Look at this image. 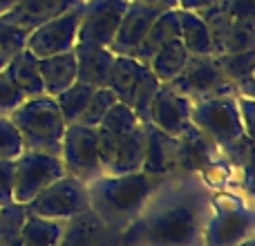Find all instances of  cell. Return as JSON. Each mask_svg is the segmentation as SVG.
Listing matches in <instances>:
<instances>
[{"label": "cell", "instance_id": "cell-34", "mask_svg": "<svg viewBox=\"0 0 255 246\" xmlns=\"http://www.w3.org/2000/svg\"><path fill=\"white\" fill-rule=\"evenodd\" d=\"M22 141L16 125L9 117H0V159H11L16 161L22 152Z\"/></svg>", "mask_w": 255, "mask_h": 246}, {"label": "cell", "instance_id": "cell-26", "mask_svg": "<svg viewBox=\"0 0 255 246\" xmlns=\"http://www.w3.org/2000/svg\"><path fill=\"white\" fill-rule=\"evenodd\" d=\"M63 231H65V222L36 217L27 213L20 238L25 246H58Z\"/></svg>", "mask_w": 255, "mask_h": 246}, {"label": "cell", "instance_id": "cell-13", "mask_svg": "<svg viewBox=\"0 0 255 246\" xmlns=\"http://www.w3.org/2000/svg\"><path fill=\"white\" fill-rule=\"evenodd\" d=\"M190 106L193 101L188 97L175 92L168 83H161L150 106L148 123H152L154 127L170 136H179L190 123Z\"/></svg>", "mask_w": 255, "mask_h": 246}, {"label": "cell", "instance_id": "cell-38", "mask_svg": "<svg viewBox=\"0 0 255 246\" xmlns=\"http://www.w3.org/2000/svg\"><path fill=\"white\" fill-rule=\"evenodd\" d=\"M233 20H255V0H222Z\"/></svg>", "mask_w": 255, "mask_h": 246}, {"label": "cell", "instance_id": "cell-20", "mask_svg": "<svg viewBox=\"0 0 255 246\" xmlns=\"http://www.w3.org/2000/svg\"><path fill=\"white\" fill-rule=\"evenodd\" d=\"M215 58L222 74L235 88V94L253 99L255 97V81H253L255 49H251V52H238V54H220Z\"/></svg>", "mask_w": 255, "mask_h": 246}, {"label": "cell", "instance_id": "cell-40", "mask_svg": "<svg viewBox=\"0 0 255 246\" xmlns=\"http://www.w3.org/2000/svg\"><path fill=\"white\" fill-rule=\"evenodd\" d=\"M222 2V0H179V7L177 9H188V11H202V9H208L213 4Z\"/></svg>", "mask_w": 255, "mask_h": 246}, {"label": "cell", "instance_id": "cell-14", "mask_svg": "<svg viewBox=\"0 0 255 246\" xmlns=\"http://www.w3.org/2000/svg\"><path fill=\"white\" fill-rule=\"evenodd\" d=\"M159 9L148 7V4H141L132 0L128 4L124 18H121L119 27H117V34L110 43V52L115 56H134V52L139 49V45L143 43L148 29L152 27L154 18L159 16Z\"/></svg>", "mask_w": 255, "mask_h": 246}, {"label": "cell", "instance_id": "cell-21", "mask_svg": "<svg viewBox=\"0 0 255 246\" xmlns=\"http://www.w3.org/2000/svg\"><path fill=\"white\" fill-rule=\"evenodd\" d=\"M175 38H179V9H166V11H161L154 18L152 27L148 29L143 43L139 45V49L134 52L132 58L148 65V61L154 56V52Z\"/></svg>", "mask_w": 255, "mask_h": 246}, {"label": "cell", "instance_id": "cell-23", "mask_svg": "<svg viewBox=\"0 0 255 246\" xmlns=\"http://www.w3.org/2000/svg\"><path fill=\"white\" fill-rule=\"evenodd\" d=\"M145 67L148 65L139 63L132 56H115L108 88L117 94V101L130 106L132 94H134V90H136V85H139V79L145 72Z\"/></svg>", "mask_w": 255, "mask_h": 246}, {"label": "cell", "instance_id": "cell-45", "mask_svg": "<svg viewBox=\"0 0 255 246\" xmlns=\"http://www.w3.org/2000/svg\"><path fill=\"white\" fill-rule=\"evenodd\" d=\"M2 13H4V11H2V4H0V16H2Z\"/></svg>", "mask_w": 255, "mask_h": 246}, {"label": "cell", "instance_id": "cell-30", "mask_svg": "<svg viewBox=\"0 0 255 246\" xmlns=\"http://www.w3.org/2000/svg\"><path fill=\"white\" fill-rule=\"evenodd\" d=\"M255 49V20H233L222 54H238Z\"/></svg>", "mask_w": 255, "mask_h": 246}, {"label": "cell", "instance_id": "cell-18", "mask_svg": "<svg viewBox=\"0 0 255 246\" xmlns=\"http://www.w3.org/2000/svg\"><path fill=\"white\" fill-rule=\"evenodd\" d=\"M2 72L20 90L25 99H36L45 94L43 79H40V70H38V58L29 49H22L20 54L9 58V63L4 65Z\"/></svg>", "mask_w": 255, "mask_h": 246}, {"label": "cell", "instance_id": "cell-41", "mask_svg": "<svg viewBox=\"0 0 255 246\" xmlns=\"http://www.w3.org/2000/svg\"><path fill=\"white\" fill-rule=\"evenodd\" d=\"M134 2L148 4V7H154L159 11H166V9H177L179 7V0H134Z\"/></svg>", "mask_w": 255, "mask_h": 246}, {"label": "cell", "instance_id": "cell-28", "mask_svg": "<svg viewBox=\"0 0 255 246\" xmlns=\"http://www.w3.org/2000/svg\"><path fill=\"white\" fill-rule=\"evenodd\" d=\"M27 217V208L22 204H9L0 208V246H25L22 244V224Z\"/></svg>", "mask_w": 255, "mask_h": 246}, {"label": "cell", "instance_id": "cell-1", "mask_svg": "<svg viewBox=\"0 0 255 246\" xmlns=\"http://www.w3.org/2000/svg\"><path fill=\"white\" fill-rule=\"evenodd\" d=\"M211 197L213 190L202 177H168L119 233V246H204L202 233Z\"/></svg>", "mask_w": 255, "mask_h": 246}, {"label": "cell", "instance_id": "cell-9", "mask_svg": "<svg viewBox=\"0 0 255 246\" xmlns=\"http://www.w3.org/2000/svg\"><path fill=\"white\" fill-rule=\"evenodd\" d=\"M63 175H65V168L61 163V157L22 150L20 157L16 159V170H13V202L25 206L45 186H49Z\"/></svg>", "mask_w": 255, "mask_h": 246}, {"label": "cell", "instance_id": "cell-2", "mask_svg": "<svg viewBox=\"0 0 255 246\" xmlns=\"http://www.w3.org/2000/svg\"><path fill=\"white\" fill-rule=\"evenodd\" d=\"M161 184L145 172L101 175L88 184L90 211L115 233H121L141 213L152 190Z\"/></svg>", "mask_w": 255, "mask_h": 246}, {"label": "cell", "instance_id": "cell-43", "mask_svg": "<svg viewBox=\"0 0 255 246\" xmlns=\"http://www.w3.org/2000/svg\"><path fill=\"white\" fill-rule=\"evenodd\" d=\"M238 246H255V235H253V238H249V240H244V242L238 244Z\"/></svg>", "mask_w": 255, "mask_h": 246}, {"label": "cell", "instance_id": "cell-35", "mask_svg": "<svg viewBox=\"0 0 255 246\" xmlns=\"http://www.w3.org/2000/svg\"><path fill=\"white\" fill-rule=\"evenodd\" d=\"M117 145H119V134L110 130H103V127H97V150H99V161H101L103 172L112 170V163H115L117 157Z\"/></svg>", "mask_w": 255, "mask_h": 246}, {"label": "cell", "instance_id": "cell-31", "mask_svg": "<svg viewBox=\"0 0 255 246\" xmlns=\"http://www.w3.org/2000/svg\"><path fill=\"white\" fill-rule=\"evenodd\" d=\"M29 31L0 16V58H11L27 47Z\"/></svg>", "mask_w": 255, "mask_h": 246}, {"label": "cell", "instance_id": "cell-39", "mask_svg": "<svg viewBox=\"0 0 255 246\" xmlns=\"http://www.w3.org/2000/svg\"><path fill=\"white\" fill-rule=\"evenodd\" d=\"M238 106H240V117H242L244 123V132L253 136V99L247 97H238Z\"/></svg>", "mask_w": 255, "mask_h": 246}, {"label": "cell", "instance_id": "cell-37", "mask_svg": "<svg viewBox=\"0 0 255 246\" xmlns=\"http://www.w3.org/2000/svg\"><path fill=\"white\" fill-rule=\"evenodd\" d=\"M13 170L16 161L0 159V208L13 204Z\"/></svg>", "mask_w": 255, "mask_h": 246}, {"label": "cell", "instance_id": "cell-24", "mask_svg": "<svg viewBox=\"0 0 255 246\" xmlns=\"http://www.w3.org/2000/svg\"><path fill=\"white\" fill-rule=\"evenodd\" d=\"M188 58V49L184 47V43L179 38H175L154 52V56L148 61V70L157 76L159 83H170L172 79H177L181 74Z\"/></svg>", "mask_w": 255, "mask_h": 246}, {"label": "cell", "instance_id": "cell-29", "mask_svg": "<svg viewBox=\"0 0 255 246\" xmlns=\"http://www.w3.org/2000/svg\"><path fill=\"white\" fill-rule=\"evenodd\" d=\"M159 79L152 74V72L145 67V72L141 74L139 79V85H136L134 94H132V101H130V108L136 117H139L141 123H148V115H150V106H152V99L159 90Z\"/></svg>", "mask_w": 255, "mask_h": 246}, {"label": "cell", "instance_id": "cell-10", "mask_svg": "<svg viewBox=\"0 0 255 246\" xmlns=\"http://www.w3.org/2000/svg\"><path fill=\"white\" fill-rule=\"evenodd\" d=\"M132 0H81V22L76 45L110 47L121 18Z\"/></svg>", "mask_w": 255, "mask_h": 246}, {"label": "cell", "instance_id": "cell-16", "mask_svg": "<svg viewBox=\"0 0 255 246\" xmlns=\"http://www.w3.org/2000/svg\"><path fill=\"white\" fill-rule=\"evenodd\" d=\"M76 81L85 85L97 88H108L115 63V54L108 47H94V45H76Z\"/></svg>", "mask_w": 255, "mask_h": 246}, {"label": "cell", "instance_id": "cell-7", "mask_svg": "<svg viewBox=\"0 0 255 246\" xmlns=\"http://www.w3.org/2000/svg\"><path fill=\"white\" fill-rule=\"evenodd\" d=\"M61 163L65 168V175H72L76 179L94 181L97 177L106 175L99 161L97 150V127H85L81 123H72L63 132L61 141Z\"/></svg>", "mask_w": 255, "mask_h": 246}, {"label": "cell", "instance_id": "cell-22", "mask_svg": "<svg viewBox=\"0 0 255 246\" xmlns=\"http://www.w3.org/2000/svg\"><path fill=\"white\" fill-rule=\"evenodd\" d=\"M145 152V130L143 123L132 127L126 134H119V145H117V157L112 163V170L108 175H128V172H139L143 163Z\"/></svg>", "mask_w": 255, "mask_h": 246}, {"label": "cell", "instance_id": "cell-3", "mask_svg": "<svg viewBox=\"0 0 255 246\" xmlns=\"http://www.w3.org/2000/svg\"><path fill=\"white\" fill-rule=\"evenodd\" d=\"M11 123L20 134L22 148L45 154H61V141L65 132V121L61 117L54 97H36L25 99L16 110L9 115Z\"/></svg>", "mask_w": 255, "mask_h": 246}, {"label": "cell", "instance_id": "cell-15", "mask_svg": "<svg viewBox=\"0 0 255 246\" xmlns=\"http://www.w3.org/2000/svg\"><path fill=\"white\" fill-rule=\"evenodd\" d=\"M58 246H119V233L108 229L92 211H85L65 222Z\"/></svg>", "mask_w": 255, "mask_h": 246}, {"label": "cell", "instance_id": "cell-11", "mask_svg": "<svg viewBox=\"0 0 255 246\" xmlns=\"http://www.w3.org/2000/svg\"><path fill=\"white\" fill-rule=\"evenodd\" d=\"M79 22H81V0L70 11L61 13V16L31 29L25 49H29L36 58L74 52L76 40H79Z\"/></svg>", "mask_w": 255, "mask_h": 246}, {"label": "cell", "instance_id": "cell-27", "mask_svg": "<svg viewBox=\"0 0 255 246\" xmlns=\"http://www.w3.org/2000/svg\"><path fill=\"white\" fill-rule=\"evenodd\" d=\"M92 92H94L92 85H85V83H81V81H76V83H72L67 90H63V92H58L56 97H54L65 125H72V123L81 121L90 99H92Z\"/></svg>", "mask_w": 255, "mask_h": 246}, {"label": "cell", "instance_id": "cell-17", "mask_svg": "<svg viewBox=\"0 0 255 246\" xmlns=\"http://www.w3.org/2000/svg\"><path fill=\"white\" fill-rule=\"evenodd\" d=\"M76 4H79V0H20L9 11H4L2 18L16 22L22 29L31 31L38 25H43V22L70 11Z\"/></svg>", "mask_w": 255, "mask_h": 246}, {"label": "cell", "instance_id": "cell-8", "mask_svg": "<svg viewBox=\"0 0 255 246\" xmlns=\"http://www.w3.org/2000/svg\"><path fill=\"white\" fill-rule=\"evenodd\" d=\"M172 90L190 101H199V99H211V97H224V94H235V88L226 81L222 74L217 58L213 54L208 56H193L190 54L188 63L184 65L181 74L172 79L170 83ZM238 97V94H235Z\"/></svg>", "mask_w": 255, "mask_h": 246}, {"label": "cell", "instance_id": "cell-32", "mask_svg": "<svg viewBox=\"0 0 255 246\" xmlns=\"http://www.w3.org/2000/svg\"><path fill=\"white\" fill-rule=\"evenodd\" d=\"M115 103H117V94L112 92L110 88H97L92 92V99H90L88 108H85L79 123L85 127H99V123L103 121L106 112L110 110Z\"/></svg>", "mask_w": 255, "mask_h": 246}, {"label": "cell", "instance_id": "cell-12", "mask_svg": "<svg viewBox=\"0 0 255 246\" xmlns=\"http://www.w3.org/2000/svg\"><path fill=\"white\" fill-rule=\"evenodd\" d=\"M145 130V152L141 172L152 179H168L179 175V139L161 132L152 123H143Z\"/></svg>", "mask_w": 255, "mask_h": 246}, {"label": "cell", "instance_id": "cell-6", "mask_svg": "<svg viewBox=\"0 0 255 246\" xmlns=\"http://www.w3.org/2000/svg\"><path fill=\"white\" fill-rule=\"evenodd\" d=\"M25 208L29 215L67 222L79 213L90 211L88 184L72 175H63L49 186H45L31 202L25 204Z\"/></svg>", "mask_w": 255, "mask_h": 246}, {"label": "cell", "instance_id": "cell-44", "mask_svg": "<svg viewBox=\"0 0 255 246\" xmlns=\"http://www.w3.org/2000/svg\"><path fill=\"white\" fill-rule=\"evenodd\" d=\"M7 63H9V61H7V58H0V72H2V70H4V65H7Z\"/></svg>", "mask_w": 255, "mask_h": 246}, {"label": "cell", "instance_id": "cell-36", "mask_svg": "<svg viewBox=\"0 0 255 246\" xmlns=\"http://www.w3.org/2000/svg\"><path fill=\"white\" fill-rule=\"evenodd\" d=\"M22 101H25L22 92L9 81L4 72H0V117H9Z\"/></svg>", "mask_w": 255, "mask_h": 246}, {"label": "cell", "instance_id": "cell-25", "mask_svg": "<svg viewBox=\"0 0 255 246\" xmlns=\"http://www.w3.org/2000/svg\"><path fill=\"white\" fill-rule=\"evenodd\" d=\"M179 40L193 56H208V54H213L208 27L197 11L179 9Z\"/></svg>", "mask_w": 255, "mask_h": 246}, {"label": "cell", "instance_id": "cell-33", "mask_svg": "<svg viewBox=\"0 0 255 246\" xmlns=\"http://www.w3.org/2000/svg\"><path fill=\"white\" fill-rule=\"evenodd\" d=\"M139 123H141L139 117L132 112L130 106L117 101L115 106L106 112V117H103V121L99 123V127L110 130V132H115V134H126V132H130L132 127H136Z\"/></svg>", "mask_w": 255, "mask_h": 246}, {"label": "cell", "instance_id": "cell-19", "mask_svg": "<svg viewBox=\"0 0 255 246\" xmlns=\"http://www.w3.org/2000/svg\"><path fill=\"white\" fill-rule=\"evenodd\" d=\"M38 70H40V79H43V88L47 97H56L58 92L67 90L72 83H76L74 52L38 58Z\"/></svg>", "mask_w": 255, "mask_h": 246}, {"label": "cell", "instance_id": "cell-42", "mask_svg": "<svg viewBox=\"0 0 255 246\" xmlns=\"http://www.w3.org/2000/svg\"><path fill=\"white\" fill-rule=\"evenodd\" d=\"M20 0H0V4H2V11H9V9L13 7V4H18Z\"/></svg>", "mask_w": 255, "mask_h": 246}, {"label": "cell", "instance_id": "cell-4", "mask_svg": "<svg viewBox=\"0 0 255 246\" xmlns=\"http://www.w3.org/2000/svg\"><path fill=\"white\" fill-rule=\"evenodd\" d=\"M255 235V215L249 199L242 202L229 195H213L206 222H204V246H238Z\"/></svg>", "mask_w": 255, "mask_h": 246}, {"label": "cell", "instance_id": "cell-5", "mask_svg": "<svg viewBox=\"0 0 255 246\" xmlns=\"http://www.w3.org/2000/svg\"><path fill=\"white\" fill-rule=\"evenodd\" d=\"M190 123L197 130H202L220 148L231 143V141H235L238 136L247 134L244 132L242 117H240V106H238V97L235 94L193 101V106H190Z\"/></svg>", "mask_w": 255, "mask_h": 246}]
</instances>
